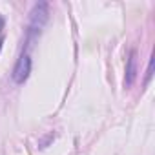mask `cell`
Masks as SVG:
<instances>
[{
  "instance_id": "4",
  "label": "cell",
  "mask_w": 155,
  "mask_h": 155,
  "mask_svg": "<svg viewBox=\"0 0 155 155\" xmlns=\"http://www.w3.org/2000/svg\"><path fill=\"white\" fill-rule=\"evenodd\" d=\"M151 75H153V57H150V64H148V71H146V84L150 82V79H151Z\"/></svg>"
},
{
  "instance_id": "3",
  "label": "cell",
  "mask_w": 155,
  "mask_h": 155,
  "mask_svg": "<svg viewBox=\"0 0 155 155\" xmlns=\"http://www.w3.org/2000/svg\"><path fill=\"white\" fill-rule=\"evenodd\" d=\"M137 79V53L131 51L130 53V58H128V64H126V79H124V84L126 88H130Z\"/></svg>"
},
{
  "instance_id": "1",
  "label": "cell",
  "mask_w": 155,
  "mask_h": 155,
  "mask_svg": "<svg viewBox=\"0 0 155 155\" xmlns=\"http://www.w3.org/2000/svg\"><path fill=\"white\" fill-rule=\"evenodd\" d=\"M48 15H49V9H48L46 2H38V4L33 6V9L29 13V24H28V42H29V46H31V42H35L40 37V33H42V29L48 22Z\"/></svg>"
},
{
  "instance_id": "2",
  "label": "cell",
  "mask_w": 155,
  "mask_h": 155,
  "mask_svg": "<svg viewBox=\"0 0 155 155\" xmlns=\"http://www.w3.org/2000/svg\"><path fill=\"white\" fill-rule=\"evenodd\" d=\"M29 73H31V58H29V55L24 53V55L17 60V64H15V68H13V81H15L17 84H24V82L28 81Z\"/></svg>"
}]
</instances>
